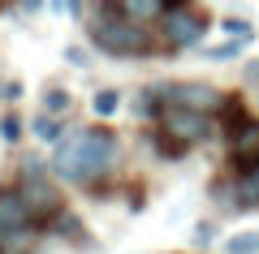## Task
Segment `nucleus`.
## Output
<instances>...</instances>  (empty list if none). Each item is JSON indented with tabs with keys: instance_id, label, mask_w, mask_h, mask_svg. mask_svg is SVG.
Masks as SVG:
<instances>
[{
	"instance_id": "nucleus-11",
	"label": "nucleus",
	"mask_w": 259,
	"mask_h": 254,
	"mask_svg": "<svg viewBox=\"0 0 259 254\" xmlns=\"http://www.w3.org/2000/svg\"><path fill=\"white\" fill-rule=\"evenodd\" d=\"M117 104H121V95H117V91H95L91 108H95V117H112V112H117Z\"/></svg>"
},
{
	"instance_id": "nucleus-6",
	"label": "nucleus",
	"mask_w": 259,
	"mask_h": 254,
	"mask_svg": "<svg viewBox=\"0 0 259 254\" xmlns=\"http://www.w3.org/2000/svg\"><path fill=\"white\" fill-rule=\"evenodd\" d=\"M160 22H164V43H168V52H177V47H194L199 39H203V30H207V18H203L199 9H190V5H173Z\"/></svg>"
},
{
	"instance_id": "nucleus-19",
	"label": "nucleus",
	"mask_w": 259,
	"mask_h": 254,
	"mask_svg": "<svg viewBox=\"0 0 259 254\" xmlns=\"http://www.w3.org/2000/svg\"><path fill=\"white\" fill-rule=\"evenodd\" d=\"M246 78H250V82H259V61H255V65H246Z\"/></svg>"
},
{
	"instance_id": "nucleus-9",
	"label": "nucleus",
	"mask_w": 259,
	"mask_h": 254,
	"mask_svg": "<svg viewBox=\"0 0 259 254\" xmlns=\"http://www.w3.org/2000/svg\"><path fill=\"white\" fill-rule=\"evenodd\" d=\"M177 0H117V9L134 22H160L168 9H173Z\"/></svg>"
},
{
	"instance_id": "nucleus-12",
	"label": "nucleus",
	"mask_w": 259,
	"mask_h": 254,
	"mask_svg": "<svg viewBox=\"0 0 259 254\" xmlns=\"http://www.w3.org/2000/svg\"><path fill=\"white\" fill-rule=\"evenodd\" d=\"M242 43H246V39H229V43H221V47H207V56H212V61H229V56L242 52Z\"/></svg>"
},
{
	"instance_id": "nucleus-5",
	"label": "nucleus",
	"mask_w": 259,
	"mask_h": 254,
	"mask_svg": "<svg viewBox=\"0 0 259 254\" xmlns=\"http://www.w3.org/2000/svg\"><path fill=\"white\" fill-rule=\"evenodd\" d=\"M160 125L164 138H173L177 146H194L212 138V117L207 112H190V108H160Z\"/></svg>"
},
{
	"instance_id": "nucleus-7",
	"label": "nucleus",
	"mask_w": 259,
	"mask_h": 254,
	"mask_svg": "<svg viewBox=\"0 0 259 254\" xmlns=\"http://www.w3.org/2000/svg\"><path fill=\"white\" fill-rule=\"evenodd\" d=\"M18 194L26 198V207L35 211V216H52V211H61V194H56V185L44 177V168H39V164H26V168H22Z\"/></svg>"
},
{
	"instance_id": "nucleus-20",
	"label": "nucleus",
	"mask_w": 259,
	"mask_h": 254,
	"mask_svg": "<svg viewBox=\"0 0 259 254\" xmlns=\"http://www.w3.org/2000/svg\"><path fill=\"white\" fill-rule=\"evenodd\" d=\"M22 5H26L30 13H39V5H44V0H22Z\"/></svg>"
},
{
	"instance_id": "nucleus-13",
	"label": "nucleus",
	"mask_w": 259,
	"mask_h": 254,
	"mask_svg": "<svg viewBox=\"0 0 259 254\" xmlns=\"http://www.w3.org/2000/svg\"><path fill=\"white\" fill-rule=\"evenodd\" d=\"M69 108V95L65 91H48V117H56V112Z\"/></svg>"
},
{
	"instance_id": "nucleus-8",
	"label": "nucleus",
	"mask_w": 259,
	"mask_h": 254,
	"mask_svg": "<svg viewBox=\"0 0 259 254\" xmlns=\"http://www.w3.org/2000/svg\"><path fill=\"white\" fill-rule=\"evenodd\" d=\"M233 207L238 211L259 207V164H246V168L233 173Z\"/></svg>"
},
{
	"instance_id": "nucleus-4",
	"label": "nucleus",
	"mask_w": 259,
	"mask_h": 254,
	"mask_svg": "<svg viewBox=\"0 0 259 254\" xmlns=\"http://www.w3.org/2000/svg\"><path fill=\"white\" fill-rule=\"evenodd\" d=\"M160 99L164 108H190V112H221L225 108V95L207 82H173V86H160Z\"/></svg>"
},
{
	"instance_id": "nucleus-17",
	"label": "nucleus",
	"mask_w": 259,
	"mask_h": 254,
	"mask_svg": "<svg viewBox=\"0 0 259 254\" xmlns=\"http://www.w3.org/2000/svg\"><path fill=\"white\" fill-rule=\"evenodd\" d=\"M61 9L69 13V18H82V0H61Z\"/></svg>"
},
{
	"instance_id": "nucleus-3",
	"label": "nucleus",
	"mask_w": 259,
	"mask_h": 254,
	"mask_svg": "<svg viewBox=\"0 0 259 254\" xmlns=\"http://www.w3.org/2000/svg\"><path fill=\"white\" fill-rule=\"evenodd\" d=\"M35 211L18 190H0V254H26L35 241Z\"/></svg>"
},
{
	"instance_id": "nucleus-2",
	"label": "nucleus",
	"mask_w": 259,
	"mask_h": 254,
	"mask_svg": "<svg viewBox=\"0 0 259 254\" xmlns=\"http://www.w3.org/2000/svg\"><path fill=\"white\" fill-rule=\"evenodd\" d=\"M91 43L108 56H151L156 39L143 30V22L125 18L121 9H100V18H91Z\"/></svg>"
},
{
	"instance_id": "nucleus-16",
	"label": "nucleus",
	"mask_w": 259,
	"mask_h": 254,
	"mask_svg": "<svg viewBox=\"0 0 259 254\" xmlns=\"http://www.w3.org/2000/svg\"><path fill=\"white\" fill-rule=\"evenodd\" d=\"M18 117H5V121H0V134H5V138H9V142H18Z\"/></svg>"
},
{
	"instance_id": "nucleus-15",
	"label": "nucleus",
	"mask_w": 259,
	"mask_h": 254,
	"mask_svg": "<svg viewBox=\"0 0 259 254\" xmlns=\"http://www.w3.org/2000/svg\"><path fill=\"white\" fill-rule=\"evenodd\" d=\"M35 129H39L44 138H56V134H61V125H56L52 117H39V121H35Z\"/></svg>"
},
{
	"instance_id": "nucleus-10",
	"label": "nucleus",
	"mask_w": 259,
	"mask_h": 254,
	"mask_svg": "<svg viewBox=\"0 0 259 254\" xmlns=\"http://www.w3.org/2000/svg\"><path fill=\"white\" fill-rule=\"evenodd\" d=\"M225 250H229V254H259V233H238V237H229Z\"/></svg>"
},
{
	"instance_id": "nucleus-18",
	"label": "nucleus",
	"mask_w": 259,
	"mask_h": 254,
	"mask_svg": "<svg viewBox=\"0 0 259 254\" xmlns=\"http://www.w3.org/2000/svg\"><path fill=\"white\" fill-rule=\"evenodd\" d=\"M212 233H216L212 224H199V228H194V241H199V245H207V237H212Z\"/></svg>"
},
{
	"instance_id": "nucleus-1",
	"label": "nucleus",
	"mask_w": 259,
	"mask_h": 254,
	"mask_svg": "<svg viewBox=\"0 0 259 254\" xmlns=\"http://www.w3.org/2000/svg\"><path fill=\"white\" fill-rule=\"evenodd\" d=\"M121 155V142L112 129H69V134H61V142H56V155H52V168L61 181L69 185H87L95 181V177H104L117 164Z\"/></svg>"
},
{
	"instance_id": "nucleus-14",
	"label": "nucleus",
	"mask_w": 259,
	"mask_h": 254,
	"mask_svg": "<svg viewBox=\"0 0 259 254\" xmlns=\"http://www.w3.org/2000/svg\"><path fill=\"white\" fill-rule=\"evenodd\" d=\"M225 30H229V35H238V39H250V22H238V18H229V22H225Z\"/></svg>"
}]
</instances>
